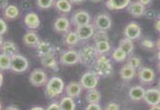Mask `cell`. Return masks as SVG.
<instances>
[{
	"instance_id": "9",
	"label": "cell",
	"mask_w": 160,
	"mask_h": 110,
	"mask_svg": "<svg viewBox=\"0 0 160 110\" xmlns=\"http://www.w3.org/2000/svg\"><path fill=\"white\" fill-rule=\"evenodd\" d=\"M141 32L142 31H141L140 26L136 22L128 23L123 30L125 38L131 40H136L139 38L140 36H141Z\"/></svg>"
},
{
	"instance_id": "43",
	"label": "cell",
	"mask_w": 160,
	"mask_h": 110,
	"mask_svg": "<svg viewBox=\"0 0 160 110\" xmlns=\"http://www.w3.org/2000/svg\"><path fill=\"white\" fill-rule=\"evenodd\" d=\"M139 3H141L143 6L147 7V6H149L150 4L152 3V0H138Z\"/></svg>"
},
{
	"instance_id": "30",
	"label": "cell",
	"mask_w": 160,
	"mask_h": 110,
	"mask_svg": "<svg viewBox=\"0 0 160 110\" xmlns=\"http://www.w3.org/2000/svg\"><path fill=\"white\" fill-rule=\"evenodd\" d=\"M111 56H112L113 60L116 61L117 63H123L124 61L127 60L128 57V55L124 50L122 49V48H120L119 47L114 49V51L112 52V55Z\"/></svg>"
},
{
	"instance_id": "22",
	"label": "cell",
	"mask_w": 160,
	"mask_h": 110,
	"mask_svg": "<svg viewBox=\"0 0 160 110\" xmlns=\"http://www.w3.org/2000/svg\"><path fill=\"white\" fill-rule=\"evenodd\" d=\"M40 62H41V65L46 68H50L54 71L58 70V61L55 58V54L40 58Z\"/></svg>"
},
{
	"instance_id": "21",
	"label": "cell",
	"mask_w": 160,
	"mask_h": 110,
	"mask_svg": "<svg viewBox=\"0 0 160 110\" xmlns=\"http://www.w3.org/2000/svg\"><path fill=\"white\" fill-rule=\"evenodd\" d=\"M131 0H107L106 7L109 10H122L128 8Z\"/></svg>"
},
{
	"instance_id": "54",
	"label": "cell",
	"mask_w": 160,
	"mask_h": 110,
	"mask_svg": "<svg viewBox=\"0 0 160 110\" xmlns=\"http://www.w3.org/2000/svg\"><path fill=\"white\" fill-rule=\"evenodd\" d=\"M92 2H95V3H98V2H100V1H102V0H91Z\"/></svg>"
},
{
	"instance_id": "17",
	"label": "cell",
	"mask_w": 160,
	"mask_h": 110,
	"mask_svg": "<svg viewBox=\"0 0 160 110\" xmlns=\"http://www.w3.org/2000/svg\"><path fill=\"white\" fill-rule=\"evenodd\" d=\"M128 11L130 15L134 18H141L146 14V7L143 6L138 1L131 2L130 5L128 7Z\"/></svg>"
},
{
	"instance_id": "12",
	"label": "cell",
	"mask_w": 160,
	"mask_h": 110,
	"mask_svg": "<svg viewBox=\"0 0 160 110\" xmlns=\"http://www.w3.org/2000/svg\"><path fill=\"white\" fill-rule=\"evenodd\" d=\"M144 101L150 107L160 105V90L158 88H148L146 90Z\"/></svg>"
},
{
	"instance_id": "48",
	"label": "cell",
	"mask_w": 160,
	"mask_h": 110,
	"mask_svg": "<svg viewBox=\"0 0 160 110\" xmlns=\"http://www.w3.org/2000/svg\"><path fill=\"white\" fill-rule=\"evenodd\" d=\"M69 1L72 4H80V3L84 2L85 0H69Z\"/></svg>"
},
{
	"instance_id": "26",
	"label": "cell",
	"mask_w": 160,
	"mask_h": 110,
	"mask_svg": "<svg viewBox=\"0 0 160 110\" xmlns=\"http://www.w3.org/2000/svg\"><path fill=\"white\" fill-rule=\"evenodd\" d=\"M20 11L18 8L15 5H9L8 8L3 10L4 18L8 20H14L18 18Z\"/></svg>"
},
{
	"instance_id": "45",
	"label": "cell",
	"mask_w": 160,
	"mask_h": 110,
	"mask_svg": "<svg viewBox=\"0 0 160 110\" xmlns=\"http://www.w3.org/2000/svg\"><path fill=\"white\" fill-rule=\"evenodd\" d=\"M155 28L157 29L158 32H159L160 33V16H159V18L156 20V23H155Z\"/></svg>"
},
{
	"instance_id": "3",
	"label": "cell",
	"mask_w": 160,
	"mask_h": 110,
	"mask_svg": "<svg viewBox=\"0 0 160 110\" xmlns=\"http://www.w3.org/2000/svg\"><path fill=\"white\" fill-rule=\"evenodd\" d=\"M78 53L80 57V63L86 66L95 65L99 56L96 50L95 46H90V45L84 46L82 48H80Z\"/></svg>"
},
{
	"instance_id": "39",
	"label": "cell",
	"mask_w": 160,
	"mask_h": 110,
	"mask_svg": "<svg viewBox=\"0 0 160 110\" xmlns=\"http://www.w3.org/2000/svg\"><path fill=\"white\" fill-rule=\"evenodd\" d=\"M105 110H120V107L115 102H110L105 106Z\"/></svg>"
},
{
	"instance_id": "11",
	"label": "cell",
	"mask_w": 160,
	"mask_h": 110,
	"mask_svg": "<svg viewBox=\"0 0 160 110\" xmlns=\"http://www.w3.org/2000/svg\"><path fill=\"white\" fill-rule=\"evenodd\" d=\"M112 26V19L107 14H99L96 17L94 27L98 30H108Z\"/></svg>"
},
{
	"instance_id": "8",
	"label": "cell",
	"mask_w": 160,
	"mask_h": 110,
	"mask_svg": "<svg viewBox=\"0 0 160 110\" xmlns=\"http://www.w3.org/2000/svg\"><path fill=\"white\" fill-rule=\"evenodd\" d=\"M59 62L63 66H75L80 63L79 53L76 50H68L61 54Z\"/></svg>"
},
{
	"instance_id": "32",
	"label": "cell",
	"mask_w": 160,
	"mask_h": 110,
	"mask_svg": "<svg viewBox=\"0 0 160 110\" xmlns=\"http://www.w3.org/2000/svg\"><path fill=\"white\" fill-rule=\"evenodd\" d=\"M95 48L99 56L106 55L111 50V46H110L108 41H101V42L95 43Z\"/></svg>"
},
{
	"instance_id": "18",
	"label": "cell",
	"mask_w": 160,
	"mask_h": 110,
	"mask_svg": "<svg viewBox=\"0 0 160 110\" xmlns=\"http://www.w3.org/2000/svg\"><path fill=\"white\" fill-rule=\"evenodd\" d=\"M38 55L39 58H43L48 55L55 54V48L52 46V44L48 41H40V43L36 48Z\"/></svg>"
},
{
	"instance_id": "19",
	"label": "cell",
	"mask_w": 160,
	"mask_h": 110,
	"mask_svg": "<svg viewBox=\"0 0 160 110\" xmlns=\"http://www.w3.org/2000/svg\"><path fill=\"white\" fill-rule=\"evenodd\" d=\"M23 42L26 46L30 48H37L40 43V39L36 32L29 30L23 36Z\"/></svg>"
},
{
	"instance_id": "47",
	"label": "cell",
	"mask_w": 160,
	"mask_h": 110,
	"mask_svg": "<svg viewBox=\"0 0 160 110\" xmlns=\"http://www.w3.org/2000/svg\"><path fill=\"white\" fill-rule=\"evenodd\" d=\"M149 110H160V105H157V106H152L149 108Z\"/></svg>"
},
{
	"instance_id": "31",
	"label": "cell",
	"mask_w": 160,
	"mask_h": 110,
	"mask_svg": "<svg viewBox=\"0 0 160 110\" xmlns=\"http://www.w3.org/2000/svg\"><path fill=\"white\" fill-rule=\"evenodd\" d=\"M59 104L61 110H76V103L74 98L70 97H64L60 100Z\"/></svg>"
},
{
	"instance_id": "38",
	"label": "cell",
	"mask_w": 160,
	"mask_h": 110,
	"mask_svg": "<svg viewBox=\"0 0 160 110\" xmlns=\"http://www.w3.org/2000/svg\"><path fill=\"white\" fill-rule=\"evenodd\" d=\"M8 32V24L4 18L0 19V35L3 36Z\"/></svg>"
},
{
	"instance_id": "2",
	"label": "cell",
	"mask_w": 160,
	"mask_h": 110,
	"mask_svg": "<svg viewBox=\"0 0 160 110\" xmlns=\"http://www.w3.org/2000/svg\"><path fill=\"white\" fill-rule=\"evenodd\" d=\"M95 72L101 78H108L113 73V66L111 60L105 55L98 56L95 65Z\"/></svg>"
},
{
	"instance_id": "4",
	"label": "cell",
	"mask_w": 160,
	"mask_h": 110,
	"mask_svg": "<svg viewBox=\"0 0 160 110\" xmlns=\"http://www.w3.org/2000/svg\"><path fill=\"white\" fill-rule=\"evenodd\" d=\"M99 82V76L95 71H88L82 75L80 78V84L83 88L87 90L95 89Z\"/></svg>"
},
{
	"instance_id": "33",
	"label": "cell",
	"mask_w": 160,
	"mask_h": 110,
	"mask_svg": "<svg viewBox=\"0 0 160 110\" xmlns=\"http://www.w3.org/2000/svg\"><path fill=\"white\" fill-rule=\"evenodd\" d=\"M0 69L2 71L11 69V57L5 54L0 55Z\"/></svg>"
},
{
	"instance_id": "10",
	"label": "cell",
	"mask_w": 160,
	"mask_h": 110,
	"mask_svg": "<svg viewBox=\"0 0 160 110\" xmlns=\"http://www.w3.org/2000/svg\"><path fill=\"white\" fill-rule=\"evenodd\" d=\"M75 31L77 32L80 41H86L93 38L95 34V27L92 24H88L85 26L77 27Z\"/></svg>"
},
{
	"instance_id": "27",
	"label": "cell",
	"mask_w": 160,
	"mask_h": 110,
	"mask_svg": "<svg viewBox=\"0 0 160 110\" xmlns=\"http://www.w3.org/2000/svg\"><path fill=\"white\" fill-rule=\"evenodd\" d=\"M54 7L61 13L68 14L72 10V3L69 0H56Z\"/></svg>"
},
{
	"instance_id": "5",
	"label": "cell",
	"mask_w": 160,
	"mask_h": 110,
	"mask_svg": "<svg viewBox=\"0 0 160 110\" xmlns=\"http://www.w3.org/2000/svg\"><path fill=\"white\" fill-rule=\"evenodd\" d=\"M29 63L27 58L18 54L11 58V69L16 73H23L28 69Z\"/></svg>"
},
{
	"instance_id": "14",
	"label": "cell",
	"mask_w": 160,
	"mask_h": 110,
	"mask_svg": "<svg viewBox=\"0 0 160 110\" xmlns=\"http://www.w3.org/2000/svg\"><path fill=\"white\" fill-rule=\"evenodd\" d=\"M138 77L142 84H150V83L154 82L156 75L152 68L144 67V68H140V69L138 70Z\"/></svg>"
},
{
	"instance_id": "15",
	"label": "cell",
	"mask_w": 160,
	"mask_h": 110,
	"mask_svg": "<svg viewBox=\"0 0 160 110\" xmlns=\"http://www.w3.org/2000/svg\"><path fill=\"white\" fill-rule=\"evenodd\" d=\"M70 26L71 22L66 17H59L54 22V29L58 33L67 34L70 31Z\"/></svg>"
},
{
	"instance_id": "24",
	"label": "cell",
	"mask_w": 160,
	"mask_h": 110,
	"mask_svg": "<svg viewBox=\"0 0 160 110\" xmlns=\"http://www.w3.org/2000/svg\"><path fill=\"white\" fill-rule=\"evenodd\" d=\"M146 89L141 86H135L132 87L128 91V97L133 101H140L144 99Z\"/></svg>"
},
{
	"instance_id": "13",
	"label": "cell",
	"mask_w": 160,
	"mask_h": 110,
	"mask_svg": "<svg viewBox=\"0 0 160 110\" xmlns=\"http://www.w3.org/2000/svg\"><path fill=\"white\" fill-rule=\"evenodd\" d=\"M24 24L29 30H35L39 28L41 21L38 14L29 12L24 18Z\"/></svg>"
},
{
	"instance_id": "51",
	"label": "cell",
	"mask_w": 160,
	"mask_h": 110,
	"mask_svg": "<svg viewBox=\"0 0 160 110\" xmlns=\"http://www.w3.org/2000/svg\"><path fill=\"white\" fill-rule=\"evenodd\" d=\"M157 58L158 61H160V50L158 51V53H157Z\"/></svg>"
},
{
	"instance_id": "7",
	"label": "cell",
	"mask_w": 160,
	"mask_h": 110,
	"mask_svg": "<svg viewBox=\"0 0 160 110\" xmlns=\"http://www.w3.org/2000/svg\"><path fill=\"white\" fill-rule=\"evenodd\" d=\"M48 74L41 68L34 69L29 76V82L34 87H42L48 82Z\"/></svg>"
},
{
	"instance_id": "52",
	"label": "cell",
	"mask_w": 160,
	"mask_h": 110,
	"mask_svg": "<svg viewBox=\"0 0 160 110\" xmlns=\"http://www.w3.org/2000/svg\"><path fill=\"white\" fill-rule=\"evenodd\" d=\"M3 78H3V74L1 73V74H0V79H1V86L3 85Z\"/></svg>"
},
{
	"instance_id": "55",
	"label": "cell",
	"mask_w": 160,
	"mask_h": 110,
	"mask_svg": "<svg viewBox=\"0 0 160 110\" xmlns=\"http://www.w3.org/2000/svg\"><path fill=\"white\" fill-rule=\"evenodd\" d=\"M158 89L160 90V80H159V82H158Z\"/></svg>"
},
{
	"instance_id": "36",
	"label": "cell",
	"mask_w": 160,
	"mask_h": 110,
	"mask_svg": "<svg viewBox=\"0 0 160 110\" xmlns=\"http://www.w3.org/2000/svg\"><path fill=\"white\" fill-rule=\"evenodd\" d=\"M129 66H131L132 68H138L141 67V64H142V60L140 58H138V57H130L128 59V63Z\"/></svg>"
},
{
	"instance_id": "35",
	"label": "cell",
	"mask_w": 160,
	"mask_h": 110,
	"mask_svg": "<svg viewBox=\"0 0 160 110\" xmlns=\"http://www.w3.org/2000/svg\"><path fill=\"white\" fill-rule=\"evenodd\" d=\"M36 4L40 9H49L54 7L55 0H36Z\"/></svg>"
},
{
	"instance_id": "50",
	"label": "cell",
	"mask_w": 160,
	"mask_h": 110,
	"mask_svg": "<svg viewBox=\"0 0 160 110\" xmlns=\"http://www.w3.org/2000/svg\"><path fill=\"white\" fill-rule=\"evenodd\" d=\"M156 47H157V48H158V50H160V38L158 39V41H157V44H156Z\"/></svg>"
},
{
	"instance_id": "23",
	"label": "cell",
	"mask_w": 160,
	"mask_h": 110,
	"mask_svg": "<svg viewBox=\"0 0 160 110\" xmlns=\"http://www.w3.org/2000/svg\"><path fill=\"white\" fill-rule=\"evenodd\" d=\"M136 74H137V69L132 68L128 64L124 65L119 71L120 78H121V79H123L124 81L132 80L135 78Z\"/></svg>"
},
{
	"instance_id": "25",
	"label": "cell",
	"mask_w": 160,
	"mask_h": 110,
	"mask_svg": "<svg viewBox=\"0 0 160 110\" xmlns=\"http://www.w3.org/2000/svg\"><path fill=\"white\" fill-rule=\"evenodd\" d=\"M79 38L76 31H68L67 34H65L64 38V44L69 48L75 47L79 43Z\"/></svg>"
},
{
	"instance_id": "49",
	"label": "cell",
	"mask_w": 160,
	"mask_h": 110,
	"mask_svg": "<svg viewBox=\"0 0 160 110\" xmlns=\"http://www.w3.org/2000/svg\"><path fill=\"white\" fill-rule=\"evenodd\" d=\"M30 110H46L44 109L43 108H41V107H34V108H32Z\"/></svg>"
},
{
	"instance_id": "20",
	"label": "cell",
	"mask_w": 160,
	"mask_h": 110,
	"mask_svg": "<svg viewBox=\"0 0 160 110\" xmlns=\"http://www.w3.org/2000/svg\"><path fill=\"white\" fill-rule=\"evenodd\" d=\"M1 54H5L9 57H14L18 54V46L12 41H6L1 44Z\"/></svg>"
},
{
	"instance_id": "53",
	"label": "cell",
	"mask_w": 160,
	"mask_h": 110,
	"mask_svg": "<svg viewBox=\"0 0 160 110\" xmlns=\"http://www.w3.org/2000/svg\"><path fill=\"white\" fill-rule=\"evenodd\" d=\"M158 70H159L160 72V61H158Z\"/></svg>"
},
{
	"instance_id": "41",
	"label": "cell",
	"mask_w": 160,
	"mask_h": 110,
	"mask_svg": "<svg viewBox=\"0 0 160 110\" xmlns=\"http://www.w3.org/2000/svg\"><path fill=\"white\" fill-rule=\"evenodd\" d=\"M46 110H61V108H60V104L59 103H51L49 106L47 108Z\"/></svg>"
},
{
	"instance_id": "34",
	"label": "cell",
	"mask_w": 160,
	"mask_h": 110,
	"mask_svg": "<svg viewBox=\"0 0 160 110\" xmlns=\"http://www.w3.org/2000/svg\"><path fill=\"white\" fill-rule=\"evenodd\" d=\"M92 38L95 41V43L101 42V41H109V36L108 32L105 30H97L95 31V34Z\"/></svg>"
},
{
	"instance_id": "42",
	"label": "cell",
	"mask_w": 160,
	"mask_h": 110,
	"mask_svg": "<svg viewBox=\"0 0 160 110\" xmlns=\"http://www.w3.org/2000/svg\"><path fill=\"white\" fill-rule=\"evenodd\" d=\"M9 5H8V0H1V9L4 10L6 8H8Z\"/></svg>"
},
{
	"instance_id": "28",
	"label": "cell",
	"mask_w": 160,
	"mask_h": 110,
	"mask_svg": "<svg viewBox=\"0 0 160 110\" xmlns=\"http://www.w3.org/2000/svg\"><path fill=\"white\" fill-rule=\"evenodd\" d=\"M102 95L98 90L90 89L88 90V93L86 95V101L88 104H94V103H99L101 100Z\"/></svg>"
},
{
	"instance_id": "16",
	"label": "cell",
	"mask_w": 160,
	"mask_h": 110,
	"mask_svg": "<svg viewBox=\"0 0 160 110\" xmlns=\"http://www.w3.org/2000/svg\"><path fill=\"white\" fill-rule=\"evenodd\" d=\"M82 90L83 87L80 84V82H69L65 88L67 96L72 98H78L82 93Z\"/></svg>"
},
{
	"instance_id": "29",
	"label": "cell",
	"mask_w": 160,
	"mask_h": 110,
	"mask_svg": "<svg viewBox=\"0 0 160 110\" xmlns=\"http://www.w3.org/2000/svg\"><path fill=\"white\" fill-rule=\"evenodd\" d=\"M118 47H119L120 48H122V49L124 50L128 56L132 55V53L134 51V48H135L133 40L128 39L127 38H122V39L120 40Z\"/></svg>"
},
{
	"instance_id": "40",
	"label": "cell",
	"mask_w": 160,
	"mask_h": 110,
	"mask_svg": "<svg viewBox=\"0 0 160 110\" xmlns=\"http://www.w3.org/2000/svg\"><path fill=\"white\" fill-rule=\"evenodd\" d=\"M85 110H102V108L98 103H94V104H88Z\"/></svg>"
},
{
	"instance_id": "46",
	"label": "cell",
	"mask_w": 160,
	"mask_h": 110,
	"mask_svg": "<svg viewBox=\"0 0 160 110\" xmlns=\"http://www.w3.org/2000/svg\"><path fill=\"white\" fill-rule=\"evenodd\" d=\"M5 110H19V109H18L17 107H15V106H9V107H7Z\"/></svg>"
},
{
	"instance_id": "6",
	"label": "cell",
	"mask_w": 160,
	"mask_h": 110,
	"mask_svg": "<svg viewBox=\"0 0 160 110\" xmlns=\"http://www.w3.org/2000/svg\"><path fill=\"white\" fill-rule=\"evenodd\" d=\"M70 22L76 28L80 27V26H85V25L90 24L91 16L89 15V13L86 10H77L73 13Z\"/></svg>"
},
{
	"instance_id": "44",
	"label": "cell",
	"mask_w": 160,
	"mask_h": 110,
	"mask_svg": "<svg viewBox=\"0 0 160 110\" xmlns=\"http://www.w3.org/2000/svg\"><path fill=\"white\" fill-rule=\"evenodd\" d=\"M145 16H147L148 18L151 19V18H153L155 17V12L154 11H147L146 14H145Z\"/></svg>"
},
{
	"instance_id": "37",
	"label": "cell",
	"mask_w": 160,
	"mask_h": 110,
	"mask_svg": "<svg viewBox=\"0 0 160 110\" xmlns=\"http://www.w3.org/2000/svg\"><path fill=\"white\" fill-rule=\"evenodd\" d=\"M141 45L144 48H147V49H152L154 47H155V44L152 40L148 39V38H146L141 42Z\"/></svg>"
},
{
	"instance_id": "1",
	"label": "cell",
	"mask_w": 160,
	"mask_h": 110,
	"mask_svg": "<svg viewBox=\"0 0 160 110\" xmlns=\"http://www.w3.org/2000/svg\"><path fill=\"white\" fill-rule=\"evenodd\" d=\"M65 83L58 77L51 78L46 85V96L49 98H54L61 95L65 90Z\"/></svg>"
}]
</instances>
